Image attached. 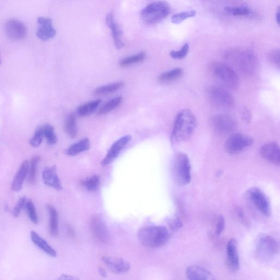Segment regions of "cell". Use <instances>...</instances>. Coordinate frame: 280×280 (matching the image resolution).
I'll return each instance as SVG.
<instances>
[{"label": "cell", "instance_id": "bcb514c9", "mask_svg": "<svg viewBox=\"0 0 280 280\" xmlns=\"http://www.w3.org/2000/svg\"><path fill=\"white\" fill-rule=\"evenodd\" d=\"M279 17H280V11H279V8H278L276 13V20L278 25L279 24Z\"/></svg>", "mask_w": 280, "mask_h": 280}, {"label": "cell", "instance_id": "d4e9b609", "mask_svg": "<svg viewBox=\"0 0 280 280\" xmlns=\"http://www.w3.org/2000/svg\"><path fill=\"white\" fill-rule=\"evenodd\" d=\"M183 75V69L175 68L161 75L159 77L158 81L162 83H169L179 79Z\"/></svg>", "mask_w": 280, "mask_h": 280}, {"label": "cell", "instance_id": "9c48e42d", "mask_svg": "<svg viewBox=\"0 0 280 280\" xmlns=\"http://www.w3.org/2000/svg\"><path fill=\"white\" fill-rule=\"evenodd\" d=\"M209 125L213 131L220 135H226L234 132L238 124L235 119L229 115L219 114L209 119Z\"/></svg>", "mask_w": 280, "mask_h": 280}, {"label": "cell", "instance_id": "2e32d148", "mask_svg": "<svg viewBox=\"0 0 280 280\" xmlns=\"http://www.w3.org/2000/svg\"><path fill=\"white\" fill-rule=\"evenodd\" d=\"M260 154L262 158L268 162L279 166L280 164V150L276 143H269L263 145Z\"/></svg>", "mask_w": 280, "mask_h": 280}, {"label": "cell", "instance_id": "1f68e13d", "mask_svg": "<svg viewBox=\"0 0 280 280\" xmlns=\"http://www.w3.org/2000/svg\"><path fill=\"white\" fill-rule=\"evenodd\" d=\"M40 157L38 156H33L29 162V172H28V180L30 184H33L36 181L38 165Z\"/></svg>", "mask_w": 280, "mask_h": 280}, {"label": "cell", "instance_id": "8d00e7d4", "mask_svg": "<svg viewBox=\"0 0 280 280\" xmlns=\"http://www.w3.org/2000/svg\"><path fill=\"white\" fill-rule=\"evenodd\" d=\"M225 10L227 12L232 14L234 16H248L250 13V10L248 8H246V7H242V8L226 7Z\"/></svg>", "mask_w": 280, "mask_h": 280}, {"label": "cell", "instance_id": "cb8c5ba5", "mask_svg": "<svg viewBox=\"0 0 280 280\" xmlns=\"http://www.w3.org/2000/svg\"><path fill=\"white\" fill-rule=\"evenodd\" d=\"M90 148V142L89 139L85 138L70 146L67 150V154L69 156H76L82 152L89 150Z\"/></svg>", "mask_w": 280, "mask_h": 280}, {"label": "cell", "instance_id": "60d3db41", "mask_svg": "<svg viewBox=\"0 0 280 280\" xmlns=\"http://www.w3.org/2000/svg\"><path fill=\"white\" fill-rule=\"evenodd\" d=\"M26 199L25 197H21L17 203L15 208L13 209V215L15 218H18L22 209L25 207Z\"/></svg>", "mask_w": 280, "mask_h": 280}, {"label": "cell", "instance_id": "5b68a950", "mask_svg": "<svg viewBox=\"0 0 280 280\" xmlns=\"http://www.w3.org/2000/svg\"><path fill=\"white\" fill-rule=\"evenodd\" d=\"M172 175L174 181L179 185L185 186L190 183L191 165L186 154L179 153L175 156L172 165Z\"/></svg>", "mask_w": 280, "mask_h": 280}, {"label": "cell", "instance_id": "e0dca14e", "mask_svg": "<svg viewBox=\"0 0 280 280\" xmlns=\"http://www.w3.org/2000/svg\"><path fill=\"white\" fill-rule=\"evenodd\" d=\"M39 28L37 32V37L43 41H47L53 38L56 30L52 25V21L50 18L39 17L38 19Z\"/></svg>", "mask_w": 280, "mask_h": 280}, {"label": "cell", "instance_id": "44dd1931", "mask_svg": "<svg viewBox=\"0 0 280 280\" xmlns=\"http://www.w3.org/2000/svg\"><path fill=\"white\" fill-rule=\"evenodd\" d=\"M186 275L190 279L214 280L212 273L205 268L197 265H192L186 269Z\"/></svg>", "mask_w": 280, "mask_h": 280}, {"label": "cell", "instance_id": "d6a6232c", "mask_svg": "<svg viewBox=\"0 0 280 280\" xmlns=\"http://www.w3.org/2000/svg\"><path fill=\"white\" fill-rule=\"evenodd\" d=\"M100 184L99 177L97 175H94L82 181V185L85 187L87 190L90 192H94L97 190Z\"/></svg>", "mask_w": 280, "mask_h": 280}, {"label": "cell", "instance_id": "3957f363", "mask_svg": "<svg viewBox=\"0 0 280 280\" xmlns=\"http://www.w3.org/2000/svg\"><path fill=\"white\" fill-rule=\"evenodd\" d=\"M197 126V120L190 110L181 111L174 120L172 138L178 142H186L191 138Z\"/></svg>", "mask_w": 280, "mask_h": 280}, {"label": "cell", "instance_id": "7bdbcfd3", "mask_svg": "<svg viewBox=\"0 0 280 280\" xmlns=\"http://www.w3.org/2000/svg\"><path fill=\"white\" fill-rule=\"evenodd\" d=\"M226 225L225 218L222 216L219 218L218 222H217L216 233L218 235H220L225 229Z\"/></svg>", "mask_w": 280, "mask_h": 280}, {"label": "cell", "instance_id": "f546056e", "mask_svg": "<svg viewBox=\"0 0 280 280\" xmlns=\"http://www.w3.org/2000/svg\"><path fill=\"white\" fill-rule=\"evenodd\" d=\"M65 129L70 137L75 138L78 135L76 117L74 113L70 114L67 117L65 124Z\"/></svg>", "mask_w": 280, "mask_h": 280}, {"label": "cell", "instance_id": "4dcf8cb0", "mask_svg": "<svg viewBox=\"0 0 280 280\" xmlns=\"http://www.w3.org/2000/svg\"><path fill=\"white\" fill-rule=\"evenodd\" d=\"M44 137L47 139L48 144L55 145L58 142L57 136L54 132V128L49 124H45L42 126Z\"/></svg>", "mask_w": 280, "mask_h": 280}, {"label": "cell", "instance_id": "7dc6e473", "mask_svg": "<svg viewBox=\"0 0 280 280\" xmlns=\"http://www.w3.org/2000/svg\"><path fill=\"white\" fill-rule=\"evenodd\" d=\"M100 272L102 276H106V272L103 269H100Z\"/></svg>", "mask_w": 280, "mask_h": 280}, {"label": "cell", "instance_id": "83f0119b", "mask_svg": "<svg viewBox=\"0 0 280 280\" xmlns=\"http://www.w3.org/2000/svg\"><path fill=\"white\" fill-rule=\"evenodd\" d=\"M101 102V100H97L81 105L77 109V113L81 117L90 116L94 113Z\"/></svg>", "mask_w": 280, "mask_h": 280}, {"label": "cell", "instance_id": "7402d4cb", "mask_svg": "<svg viewBox=\"0 0 280 280\" xmlns=\"http://www.w3.org/2000/svg\"><path fill=\"white\" fill-rule=\"evenodd\" d=\"M29 162L27 160L21 164L12 183L11 188L13 191L19 192L22 190L24 182L29 172Z\"/></svg>", "mask_w": 280, "mask_h": 280}, {"label": "cell", "instance_id": "f1b7e54d", "mask_svg": "<svg viewBox=\"0 0 280 280\" xmlns=\"http://www.w3.org/2000/svg\"><path fill=\"white\" fill-rule=\"evenodd\" d=\"M124 86V83L123 82L110 84V85L96 88L94 90V94L96 95H107L116 92V91L123 88Z\"/></svg>", "mask_w": 280, "mask_h": 280}, {"label": "cell", "instance_id": "836d02e7", "mask_svg": "<svg viewBox=\"0 0 280 280\" xmlns=\"http://www.w3.org/2000/svg\"><path fill=\"white\" fill-rule=\"evenodd\" d=\"M146 55L145 52H142L135 55L124 58L120 61V65L122 67H124L135 64V63L141 62L145 59Z\"/></svg>", "mask_w": 280, "mask_h": 280}, {"label": "cell", "instance_id": "9a60e30c", "mask_svg": "<svg viewBox=\"0 0 280 280\" xmlns=\"http://www.w3.org/2000/svg\"><path fill=\"white\" fill-rule=\"evenodd\" d=\"M102 260L109 269L116 274H123L130 270L131 266L124 259L111 256H104Z\"/></svg>", "mask_w": 280, "mask_h": 280}, {"label": "cell", "instance_id": "8992f818", "mask_svg": "<svg viewBox=\"0 0 280 280\" xmlns=\"http://www.w3.org/2000/svg\"><path fill=\"white\" fill-rule=\"evenodd\" d=\"M170 11L169 4L164 1H158L146 6L142 11L141 17L146 24H156L169 16Z\"/></svg>", "mask_w": 280, "mask_h": 280}, {"label": "cell", "instance_id": "d590c367", "mask_svg": "<svg viewBox=\"0 0 280 280\" xmlns=\"http://www.w3.org/2000/svg\"><path fill=\"white\" fill-rule=\"evenodd\" d=\"M25 207L26 208L27 215L29 216L30 220L34 224H38L39 222V219L36 208H35L33 203L31 201L26 202Z\"/></svg>", "mask_w": 280, "mask_h": 280}, {"label": "cell", "instance_id": "ac0fdd59", "mask_svg": "<svg viewBox=\"0 0 280 280\" xmlns=\"http://www.w3.org/2000/svg\"><path fill=\"white\" fill-rule=\"evenodd\" d=\"M227 264L230 270L236 272L240 268V260L236 246V240L230 239L227 246Z\"/></svg>", "mask_w": 280, "mask_h": 280}, {"label": "cell", "instance_id": "c3c4849f", "mask_svg": "<svg viewBox=\"0 0 280 280\" xmlns=\"http://www.w3.org/2000/svg\"><path fill=\"white\" fill-rule=\"evenodd\" d=\"M2 64V58H1V55H0V64Z\"/></svg>", "mask_w": 280, "mask_h": 280}, {"label": "cell", "instance_id": "4316f807", "mask_svg": "<svg viewBox=\"0 0 280 280\" xmlns=\"http://www.w3.org/2000/svg\"><path fill=\"white\" fill-rule=\"evenodd\" d=\"M123 100L122 96H118L107 102L97 112L98 115H105L117 108Z\"/></svg>", "mask_w": 280, "mask_h": 280}, {"label": "cell", "instance_id": "74e56055", "mask_svg": "<svg viewBox=\"0 0 280 280\" xmlns=\"http://www.w3.org/2000/svg\"><path fill=\"white\" fill-rule=\"evenodd\" d=\"M44 137L43 129L40 127L35 131L33 136L30 139V144L34 148H37L43 142Z\"/></svg>", "mask_w": 280, "mask_h": 280}, {"label": "cell", "instance_id": "484cf974", "mask_svg": "<svg viewBox=\"0 0 280 280\" xmlns=\"http://www.w3.org/2000/svg\"><path fill=\"white\" fill-rule=\"evenodd\" d=\"M47 209L50 213V233L54 236L59 234L58 229V214L57 210L52 205H48Z\"/></svg>", "mask_w": 280, "mask_h": 280}, {"label": "cell", "instance_id": "f6af8a7d", "mask_svg": "<svg viewBox=\"0 0 280 280\" xmlns=\"http://www.w3.org/2000/svg\"><path fill=\"white\" fill-rule=\"evenodd\" d=\"M236 212L238 218H239L240 220H241L242 221H244L245 220L244 214L242 209L240 207H238L236 209Z\"/></svg>", "mask_w": 280, "mask_h": 280}, {"label": "cell", "instance_id": "f35d334b", "mask_svg": "<svg viewBox=\"0 0 280 280\" xmlns=\"http://www.w3.org/2000/svg\"><path fill=\"white\" fill-rule=\"evenodd\" d=\"M189 50H190V46L188 44H186L181 48L180 51H172L170 52V54L171 57L173 59H182L186 57Z\"/></svg>", "mask_w": 280, "mask_h": 280}, {"label": "cell", "instance_id": "b9f144b4", "mask_svg": "<svg viewBox=\"0 0 280 280\" xmlns=\"http://www.w3.org/2000/svg\"><path fill=\"white\" fill-rule=\"evenodd\" d=\"M169 226L172 231H177L183 227V224L178 217H174L170 220Z\"/></svg>", "mask_w": 280, "mask_h": 280}, {"label": "cell", "instance_id": "e575fe53", "mask_svg": "<svg viewBox=\"0 0 280 280\" xmlns=\"http://www.w3.org/2000/svg\"><path fill=\"white\" fill-rule=\"evenodd\" d=\"M196 12L194 10L181 12L174 15L171 18L172 23L179 24L184 22L187 19L195 17Z\"/></svg>", "mask_w": 280, "mask_h": 280}, {"label": "cell", "instance_id": "277c9868", "mask_svg": "<svg viewBox=\"0 0 280 280\" xmlns=\"http://www.w3.org/2000/svg\"><path fill=\"white\" fill-rule=\"evenodd\" d=\"M226 59L243 75L253 76L257 71V59L255 54L250 51L233 50L226 54Z\"/></svg>", "mask_w": 280, "mask_h": 280}, {"label": "cell", "instance_id": "7a4b0ae2", "mask_svg": "<svg viewBox=\"0 0 280 280\" xmlns=\"http://www.w3.org/2000/svg\"><path fill=\"white\" fill-rule=\"evenodd\" d=\"M208 71L212 78L224 88L235 90L239 86V76L234 69L226 63L212 62Z\"/></svg>", "mask_w": 280, "mask_h": 280}, {"label": "cell", "instance_id": "7c38bea8", "mask_svg": "<svg viewBox=\"0 0 280 280\" xmlns=\"http://www.w3.org/2000/svg\"><path fill=\"white\" fill-rule=\"evenodd\" d=\"M90 227L96 241L101 243H106L109 241L110 232L101 216L95 215L92 216L90 220Z\"/></svg>", "mask_w": 280, "mask_h": 280}, {"label": "cell", "instance_id": "603a6c76", "mask_svg": "<svg viewBox=\"0 0 280 280\" xmlns=\"http://www.w3.org/2000/svg\"><path fill=\"white\" fill-rule=\"evenodd\" d=\"M32 241L40 249L45 252L49 256L52 257L57 256V252L53 249L43 237H41L37 232L32 231L31 232Z\"/></svg>", "mask_w": 280, "mask_h": 280}, {"label": "cell", "instance_id": "ffe728a7", "mask_svg": "<svg viewBox=\"0 0 280 280\" xmlns=\"http://www.w3.org/2000/svg\"><path fill=\"white\" fill-rule=\"evenodd\" d=\"M106 23L108 27L113 33L114 43L116 47L120 50L124 46V44L122 40V31L120 26L116 23L114 16L113 13H108L106 18Z\"/></svg>", "mask_w": 280, "mask_h": 280}, {"label": "cell", "instance_id": "8fae6325", "mask_svg": "<svg viewBox=\"0 0 280 280\" xmlns=\"http://www.w3.org/2000/svg\"><path fill=\"white\" fill-rule=\"evenodd\" d=\"M253 142V138L241 133H236L226 140L225 149L230 155H235L249 148Z\"/></svg>", "mask_w": 280, "mask_h": 280}, {"label": "cell", "instance_id": "d6986e66", "mask_svg": "<svg viewBox=\"0 0 280 280\" xmlns=\"http://www.w3.org/2000/svg\"><path fill=\"white\" fill-rule=\"evenodd\" d=\"M43 179L46 185L53 188L57 191L62 190L61 183L55 166L45 168L43 172Z\"/></svg>", "mask_w": 280, "mask_h": 280}, {"label": "cell", "instance_id": "6da1fadb", "mask_svg": "<svg viewBox=\"0 0 280 280\" xmlns=\"http://www.w3.org/2000/svg\"><path fill=\"white\" fill-rule=\"evenodd\" d=\"M138 239L144 247L156 249L164 246L169 240V229L164 226H150L138 231Z\"/></svg>", "mask_w": 280, "mask_h": 280}, {"label": "cell", "instance_id": "30bf717a", "mask_svg": "<svg viewBox=\"0 0 280 280\" xmlns=\"http://www.w3.org/2000/svg\"><path fill=\"white\" fill-rule=\"evenodd\" d=\"M248 197L255 208L265 216L269 217L271 214L270 200L260 188L253 187L249 189Z\"/></svg>", "mask_w": 280, "mask_h": 280}, {"label": "cell", "instance_id": "4fadbf2b", "mask_svg": "<svg viewBox=\"0 0 280 280\" xmlns=\"http://www.w3.org/2000/svg\"><path fill=\"white\" fill-rule=\"evenodd\" d=\"M130 135H126L117 140L109 150L107 155L102 159L101 162L102 166H107L114 162V161L120 155L123 150L131 140Z\"/></svg>", "mask_w": 280, "mask_h": 280}, {"label": "cell", "instance_id": "52a82bcc", "mask_svg": "<svg viewBox=\"0 0 280 280\" xmlns=\"http://www.w3.org/2000/svg\"><path fill=\"white\" fill-rule=\"evenodd\" d=\"M278 251V243L274 237L266 234H262L258 236L256 254L259 260L264 262L271 261L277 256Z\"/></svg>", "mask_w": 280, "mask_h": 280}, {"label": "cell", "instance_id": "ee69618b", "mask_svg": "<svg viewBox=\"0 0 280 280\" xmlns=\"http://www.w3.org/2000/svg\"><path fill=\"white\" fill-rule=\"evenodd\" d=\"M241 117L244 122L249 124L252 120L251 112L247 109H243L241 112Z\"/></svg>", "mask_w": 280, "mask_h": 280}, {"label": "cell", "instance_id": "5bb4252c", "mask_svg": "<svg viewBox=\"0 0 280 280\" xmlns=\"http://www.w3.org/2000/svg\"><path fill=\"white\" fill-rule=\"evenodd\" d=\"M5 32L7 37L10 39L20 40L26 37L27 29L25 25L20 21L12 19L6 23Z\"/></svg>", "mask_w": 280, "mask_h": 280}, {"label": "cell", "instance_id": "ba28073f", "mask_svg": "<svg viewBox=\"0 0 280 280\" xmlns=\"http://www.w3.org/2000/svg\"><path fill=\"white\" fill-rule=\"evenodd\" d=\"M206 96L213 106L220 110H229L234 106V97L221 86H210L206 89Z\"/></svg>", "mask_w": 280, "mask_h": 280}, {"label": "cell", "instance_id": "ab89813d", "mask_svg": "<svg viewBox=\"0 0 280 280\" xmlns=\"http://www.w3.org/2000/svg\"><path fill=\"white\" fill-rule=\"evenodd\" d=\"M268 58L272 65L279 68L280 53L279 50L271 51L269 54Z\"/></svg>", "mask_w": 280, "mask_h": 280}]
</instances>
